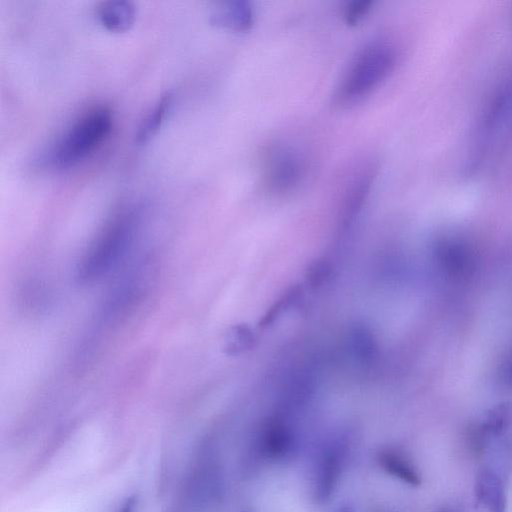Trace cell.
Instances as JSON below:
<instances>
[{"mask_svg": "<svg viewBox=\"0 0 512 512\" xmlns=\"http://www.w3.org/2000/svg\"><path fill=\"white\" fill-rule=\"evenodd\" d=\"M398 61V49L391 41L379 38L367 42L349 63L333 102L338 106L359 102L393 73Z\"/></svg>", "mask_w": 512, "mask_h": 512, "instance_id": "6da1fadb", "label": "cell"}, {"mask_svg": "<svg viewBox=\"0 0 512 512\" xmlns=\"http://www.w3.org/2000/svg\"><path fill=\"white\" fill-rule=\"evenodd\" d=\"M111 111L104 106L89 109L66 130L49 153L58 167L73 165L89 155L110 133Z\"/></svg>", "mask_w": 512, "mask_h": 512, "instance_id": "7a4b0ae2", "label": "cell"}, {"mask_svg": "<svg viewBox=\"0 0 512 512\" xmlns=\"http://www.w3.org/2000/svg\"><path fill=\"white\" fill-rule=\"evenodd\" d=\"M309 165L306 154L291 143H269L261 154L262 188L272 196L289 195L303 184Z\"/></svg>", "mask_w": 512, "mask_h": 512, "instance_id": "3957f363", "label": "cell"}, {"mask_svg": "<svg viewBox=\"0 0 512 512\" xmlns=\"http://www.w3.org/2000/svg\"><path fill=\"white\" fill-rule=\"evenodd\" d=\"M135 222L131 215L114 219L96 238L82 257L76 278L89 283L108 272L128 251L134 236Z\"/></svg>", "mask_w": 512, "mask_h": 512, "instance_id": "277c9868", "label": "cell"}, {"mask_svg": "<svg viewBox=\"0 0 512 512\" xmlns=\"http://www.w3.org/2000/svg\"><path fill=\"white\" fill-rule=\"evenodd\" d=\"M350 443L345 433H333L317 447L311 466V491L317 503L333 496L342 477Z\"/></svg>", "mask_w": 512, "mask_h": 512, "instance_id": "5b68a950", "label": "cell"}, {"mask_svg": "<svg viewBox=\"0 0 512 512\" xmlns=\"http://www.w3.org/2000/svg\"><path fill=\"white\" fill-rule=\"evenodd\" d=\"M297 433L288 414L278 411L270 415L257 432L255 448L261 458L280 462L293 455L297 448Z\"/></svg>", "mask_w": 512, "mask_h": 512, "instance_id": "8992f818", "label": "cell"}, {"mask_svg": "<svg viewBox=\"0 0 512 512\" xmlns=\"http://www.w3.org/2000/svg\"><path fill=\"white\" fill-rule=\"evenodd\" d=\"M476 503L488 512H506L507 495L501 475L490 465L478 468L474 481Z\"/></svg>", "mask_w": 512, "mask_h": 512, "instance_id": "52a82bcc", "label": "cell"}, {"mask_svg": "<svg viewBox=\"0 0 512 512\" xmlns=\"http://www.w3.org/2000/svg\"><path fill=\"white\" fill-rule=\"evenodd\" d=\"M380 469L391 478L410 487L422 484V475L412 457L404 449L397 446L381 448L377 455Z\"/></svg>", "mask_w": 512, "mask_h": 512, "instance_id": "ba28073f", "label": "cell"}, {"mask_svg": "<svg viewBox=\"0 0 512 512\" xmlns=\"http://www.w3.org/2000/svg\"><path fill=\"white\" fill-rule=\"evenodd\" d=\"M254 9L248 1L233 0L221 2L212 10L210 22L218 27L245 31L254 23Z\"/></svg>", "mask_w": 512, "mask_h": 512, "instance_id": "9c48e42d", "label": "cell"}, {"mask_svg": "<svg viewBox=\"0 0 512 512\" xmlns=\"http://www.w3.org/2000/svg\"><path fill=\"white\" fill-rule=\"evenodd\" d=\"M350 360L361 367L371 365L378 357V345L371 331L362 324L354 325L346 338Z\"/></svg>", "mask_w": 512, "mask_h": 512, "instance_id": "30bf717a", "label": "cell"}, {"mask_svg": "<svg viewBox=\"0 0 512 512\" xmlns=\"http://www.w3.org/2000/svg\"><path fill=\"white\" fill-rule=\"evenodd\" d=\"M96 13L100 23L106 29L112 32H124L133 25L136 8L130 1L110 0L101 2Z\"/></svg>", "mask_w": 512, "mask_h": 512, "instance_id": "8fae6325", "label": "cell"}, {"mask_svg": "<svg viewBox=\"0 0 512 512\" xmlns=\"http://www.w3.org/2000/svg\"><path fill=\"white\" fill-rule=\"evenodd\" d=\"M173 95L171 92H166L156 103L152 111L142 121L136 133V141L138 143L147 142L162 125L167 112L172 105Z\"/></svg>", "mask_w": 512, "mask_h": 512, "instance_id": "7c38bea8", "label": "cell"}, {"mask_svg": "<svg viewBox=\"0 0 512 512\" xmlns=\"http://www.w3.org/2000/svg\"><path fill=\"white\" fill-rule=\"evenodd\" d=\"M480 424L491 439L502 437L512 426V404L503 402L493 406Z\"/></svg>", "mask_w": 512, "mask_h": 512, "instance_id": "4fadbf2b", "label": "cell"}, {"mask_svg": "<svg viewBox=\"0 0 512 512\" xmlns=\"http://www.w3.org/2000/svg\"><path fill=\"white\" fill-rule=\"evenodd\" d=\"M302 295V289L299 285L290 286L281 294L275 302L266 310L258 322L262 329L268 328L290 307L295 304Z\"/></svg>", "mask_w": 512, "mask_h": 512, "instance_id": "5bb4252c", "label": "cell"}, {"mask_svg": "<svg viewBox=\"0 0 512 512\" xmlns=\"http://www.w3.org/2000/svg\"><path fill=\"white\" fill-rule=\"evenodd\" d=\"M257 335L247 324H237L228 332L226 350L230 355H237L251 350L257 344Z\"/></svg>", "mask_w": 512, "mask_h": 512, "instance_id": "9a60e30c", "label": "cell"}, {"mask_svg": "<svg viewBox=\"0 0 512 512\" xmlns=\"http://www.w3.org/2000/svg\"><path fill=\"white\" fill-rule=\"evenodd\" d=\"M490 440L491 437L482 428L480 422L468 425L463 433V447L473 459L482 458Z\"/></svg>", "mask_w": 512, "mask_h": 512, "instance_id": "2e32d148", "label": "cell"}, {"mask_svg": "<svg viewBox=\"0 0 512 512\" xmlns=\"http://www.w3.org/2000/svg\"><path fill=\"white\" fill-rule=\"evenodd\" d=\"M332 266L328 260L317 259L306 270V281L315 289L323 286L332 275Z\"/></svg>", "mask_w": 512, "mask_h": 512, "instance_id": "e0dca14e", "label": "cell"}, {"mask_svg": "<svg viewBox=\"0 0 512 512\" xmlns=\"http://www.w3.org/2000/svg\"><path fill=\"white\" fill-rule=\"evenodd\" d=\"M371 0H354L347 4L344 10V18L347 24L355 25L371 9Z\"/></svg>", "mask_w": 512, "mask_h": 512, "instance_id": "ac0fdd59", "label": "cell"}, {"mask_svg": "<svg viewBox=\"0 0 512 512\" xmlns=\"http://www.w3.org/2000/svg\"><path fill=\"white\" fill-rule=\"evenodd\" d=\"M334 512H354V509L349 505L338 507Z\"/></svg>", "mask_w": 512, "mask_h": 512, "instance_id": "d6986e66", "label": "cell"}, {"mask_svg": "<svg viewBox=\"0 0 512 512\" xmlns=\"http://www.w3.org/2000/svg\"><path fill=\"white\" fill-rule=\"evenodd\" d=\"M131 503H127L120 512H131Z\"/></svg>", "mask_w": 512, "mask_h": 512, "instance_id": "ffe728a7", "label": "cell"}, {"mask_svg": "<svg viewBox=\"0 0 512 512\" xmlns=\"http://www.w3.org/2000/svg\"><path fill=\"white\" fill-rule=\"evenodd\" d=\"M436 512H452V511L449 509L443 508V509L437 510Z\"/></svg>", "mask_w": 512, "mask_h": 512, "instance_id": "44dd1931", "label": "cell"}]
</instances>
